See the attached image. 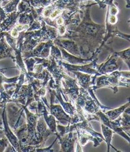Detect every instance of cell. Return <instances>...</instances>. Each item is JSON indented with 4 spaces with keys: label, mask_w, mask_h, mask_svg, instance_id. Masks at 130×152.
I'll use <instances>...</instances> for the list:
<instances>
[{
    "label": "cell",
    "mask_w": 130,
    "mask_h": 152,
    "mask_svg": "<svg viewBox=\"0 0 130 152\" xmlns=\"http://www.w3.org/2000/svg\"><path fill=\"white\" fill-rule=\"evenodd\" d=\"M95 5L97 3L86 5L83 9V17L79 24L74 31H67L61 37L74 41L78 45L83 58H91L95 52L100 53L106 34L105 24H96L91 18V7Z\"/></svg>",
    "instance_id": "obj_1"
},
{
    "label": "cell",
    "mask_w": 130,
    "mask_h": 152,
    "mask_svg": "<svg viewBox=\"0 0 130 152\" xmlns=\"http://www.w3.org/2000/svg\"><path fill=\"white\" fill-rule=\"evenodd\" d=\"M121 86L128 88L129 84L124 81L118 70L95 77V84L92 86V90L95 91L99 88H109L116 94L118 91V88Z\"/></svg>",
    "instance_id": "obj_2"
},
{
    "label": "cell",
    "mask_w": 130,
    "mask_h": 152,
    "mask_svg": "<svg viewBox=\"0 0 130 152\" xmlns=\"http://www.w3.org/2000/svg\"><path fill=\"white\" fill-rule=\"evenodd\" d=\"M61 88L62 93L69 97L70 101L74 103L79 94L80 87L76 78H72L68 74L63 76L61 80Z\"/></svg>",
    "instance_id": "obj_3"
},
{
    "label": "cell",
    "mask_w": 130,
    "mask_h": 152,
    "mask_svg": "<svg viewBox=\"0 0 130 152\" xmlns=\"http://www.w3.org/2000/svg\"><path fill=\"white\" fill-rule=\"evenodd\" d=\"M96 114L99 118V122L105 124L107 126L111 128L115 132V133L118 134L120 136L123 137L126 140H127L130 144V134L127 133V131L123 129L121 125V116L115 120H110L108 117L105 114L102 110H99L96 112Z\"/></svg>",
    "instance_id": "obj_4"
},
{
    "label": "cell",
    "mask_w": 130,
    "mask_h": 152,
    "mask_svg": "<svg viewBox=\"0 0 130 152\" xmlns=\"http://www.w3.org/2000/svg\"><path fill=\"white\" fill-rule=\"evenodd\" d=\"M119 59L120 58L115 54L114 52H111L106 61L100 65H98L97 72L94 75V77H96L98 76L109 74L111 72L120 70L121 64Z\"/></svg>",
    "instance_id": "obj_5"
},
{
    "label": "cell",
    "mask_w": 130,
    "mask_h": 152,
    "mask_svg": "<svg viewBox=\"0 0 130 152\" xmlns=\"http://www.w3.org/2000/svg\"><path fill=\"white\" fill-rule=\"evenodd\" d=\"M98 58L93 59L91 63L88 64H83V65H72L65 63L63 61H61L62 66L65 69V71L66 73L68 74L69 72L72 71H79L82 72L84 73H86L91 75H95L97 72V69L98 65L97 64Z\"/></svg>",
    "instance_id": "obj_6"
},
{
    "label": "cell",
    "mask_w": 130,
    "mask_h": 152,
    "mask_svg": "<svg viewBox=\"0 0 130 152\" xmlns=\"http://www.w3.org/2000/svg\"><path fill=\"white\" fill-rule=\"evenodd\" d=\"M53 45V41H52L40 42L32 50L22 53L23 60L33 57L48 58L50 55V49Z\"/></svg>",
    "instance_id": "obj_7"
},
{
    "label": "cell",
    "mask_w": 130,
    "mask_h": 152,
    "mask_svg": "<svg viewBox=\"0 0 130 152\" xmlns=\"http://www.w3.org/2000/svg\"><path fill=\"white\" fill-rule=\"evenodd\" d=\"M47 90L50 93V105H49V114L53 115L55 118L57 120L59 123H61L63 125L69 124L71 120V117L65 111L64 108L60 104H54L53 101L55 100V95L53 94L52 90L50 88H47Z\"/></svg>",
    "instance_id": "obj_8"
},
{
    "label": "cell",
    "mask_w": 130,
    "mask_h": 152,
    "mask_svg": "<svg viewBox=\"0 0 130 152\" xmlns=\"http://www.w3.org/2000/svg\"><path fill=\"white\" fill-rule=\"evenodd\" d=\"M7 104L3 108V111L1 113L2 118V125H3V134L4 136L7 138L9 142L12 146L15 148L16 152H20V148L19 141L17 137L16 136L14 132L12 130V129L10 127L8 122L7 114L6 112Z\"/></svg>",
    "instance_id": "obj_9"
},
{
    "label": "cell",
    "mask_w": 130,
    "mask_h": 152,
    "mask_svg": "<svg viewBox=\"0 0 130 152\" xmlns=\"http://www.w3.org/2000/svg\"><path fill=\"white\" fill-rule=\"evenodd\" d=\"M52 4L56 8L69 10L72 12H79L81 14H83V9L86 6L83 4L81 0H53Z\"/></svg>",
    "instance_id": "obj_10"
},
{
    "label": "cell",
    "mask_w": 130,
    "mask_h": 152,
    "mask_svg": "<svg viewBox=\"0 0 130 152\" xmlns=\"http://www.w3.org/2000/svg\"><path fill=\"white\" fill-rule=\"evenodd\" d=\"M59 140V143L61 145V152H74V146L78 140V134L76 131L69 132L66 137H61L57 134L56 135Z\"/></svg>",
    "instance_id": "obj_11"
},
{
    "label": "cell",
    "mask_w": 130,
    "mask_h": 152,
    "mask_svg": "<svg viewBox=\"0 0 130 152\" xmlns=\"http://www.w3.org/2000/svg\"><path fill=\"white\" fill-rule=\"evenodd\" d=\"M53 44L59 47L64 48L70 54L81 58V54L78 45L70 39L57 37L53 41Z\"/></svg>",
    "instance_id": "obj_12"
},
{
    "label": "cell",
    "mask_w": 130,
    "mask_h": 152,
    "mask_svg": "<svg viewBox=\"0 0 130 152\" xmlns=\"http://www.w3.org/2000/svg\"><path fill=\"white\" fill-rule=\"evenodd\" d=\"M59 48L61 52L62 61H65L67 63H68V64H72V65L86 64H87L88 62L91 61L93 59L98 58V56L99 55V53L95 52L91 58H83L78 57V56L70 54V53H68L67 51H66L64 48H62L61 47H59Z\"/></svg>",
    "instance_id": "obj_13"
},
{
    "label": "cell",
    "mask_w": 130,
    "mask_h": 152,
    "mask_svg": "<svg viewBox=\"0 0 130 152\" xmlns=\"http://www.w3.org/2000/svg\"><path fill=\"white\" fill-rule=\"evenodd\" d=\"M18 78H19L18 76V77L11 78H7L5 76L3 75L1 69H0V94H1L3 99L4 100V101L6 102V103H7V102H11V96L7 93V91L5 90L3 85H4L5 83L11 84V83H15V82H17Z\"/></svg>",
    "instance_id": "obj_14"
},
{
    "label": "cell",
    "mask_w": 130,
    "mask_h": 152,
    "mask_svg": "<svg viewBox=\"0 0 130 152\" xmlns=\"http://www.w3.org/2000/svg\"><path fill=\"white\" fill-rule=\"evenodd\" d=\"M71 72L76 76V78L80 87L86 90L92 88V75L79 71H72Z\"/></svg>",
    "instance_id": "obj_15"
},
{
    "label": "cell",
    "mask_w": 130,
    "mask_h": 152,
    "mask_svg": "<svg viewBox=\"0 0 130 152\" xmlns=\"http://www.w3.org/2000/svg\"><path fill=\"white\" fill-rule=\"evenodd\" d=\"M20 13L17 12H13L9 13L7 17L0 23V28L2 31H9L15 27L18 21Z\"/></svg>",
    "instance_id": "obj_16"
},
{
    "label": "cell",
    "mask_w": 130,
    "mask_h": 152,
    "mask_svg": "<svg viewBox=\"0 0 130 152\" xmlns=\"http://www.w3.org/2000/svg\"><path fill=\"white\" fill-rule=\"evenodd\" d=\"M14 50L7 42L5 37L1 38L0 40V60L7 58H11L14 59L15 55L12 54Z\"/></svg>",
    "instance_id": "obj_17"
},
{
    "label": "cell",
    "mask_w": 130,
    "mask_h": 152,
    "mask_svg": "<svg viewBox=\"0 0 130 152\" xmlns=\"http://www.w3.org/2000/svg\"><path fill=\"white\" fill-rule=\"evenodd\" d=\"M101 127H102V135L104 138V141L107 143V151L108 152L110 151V148L111 147H112L113 149H114L116 151H121L116 150L111 144L113 136V134H114L115 132L113 131L111 128H109V127H107V125H105L104 124H102Z\"/></svg>",
    "instance_id": "obj_18"
},
{
    "label": "cell",
    "mask_w": 130,
    "mask_h": 152,
    "mask_svg": "<svg viewBox=\"0 0 130 152\" xmlns=\"http://www.w3.org/2000/svg\"><path fill=\"white\" fill-rule=\"evenodd\" d=\"M130 104V97L128 99V102L125 103L124 105L121 106L118 108H115V109H110L109 110L105 111L104 113L108 117L110 120H115L116 119L118 118L124 112L125 110V109L127 108L128 106Z\"/></svg>",
    "instance_id": "obj_19"
},
{
    "label": "cell",
    "mask_w": 130,
    "mask_h": 152,
    "mask_svg": "<svg viewBox=\"0 0 130 152\" xmlns=\"http://www.w3.org/2000/svg\"><path fill=\"white\" fill-rule=\"evenodd\" d=\"M43 117L44 118V120L47 124L48 127L52 132L53 134L57 135L58 134L57 130V121L55 118L51 114H49L47 109H45V110L43 112Z\"/></svg>",
    "instance_id": "obj_20"
},
{
    "label": "cell",
    "mask_w": 130,
    "mask_h": 152,
    "mask_svg": "<svg viewBox=\"0 0 130 152\" xmlns=\"http://www.w3.org/2000/svg\"><path fill=\"white\" fill-rule=\"evenodd\" d=\"M35 20L31 12H23L20 14L17 23L30 26Z\"/></svg>",
    "instance_id": "obj_21"
},
{
    "label": "cell",
    "mask_w": 130,
    "mask_h": 152,
    "mask_svg": "<svg viewBox=\"0 0 130 152\" xmlns=\"http://www.w3.org/2000/svg\"><path fill=\"white\" fill-rule=\"evenodd\" d=\"M114 53L120 59L126 63L130 71V47L122 51L114 52Z\"/></svg>",
    "instance_id": "obj_22"
},
{
    "label": "cell",
    "mask_w": 130,
    "mask_h": 152,
    "mask_svg": "<svg viewBox=\"0 0 130 152\" xmlns=\"http://www.w3.org/2000/svg\"><path fill=\"white\" fill-rule=\"evenodd\" d=\"M20 1L21 0H11L2 7L7 14L13 12H17L18 5Z\"/></svg>",
    "instance_id": "obj_23"
},
{
    "label": "cell",
    "mask_w": 130,
    "mask_h": 152,
    "mask_svg": "<svg viewBox=\"0 0 130 152\" xmlns=\"http://www.w3.org/2000/svg\"><path fill=\"white\" fill-rule=\"evenodd\" d=\"M53 2V0H29L31 5L35 9H44Z\"/></svg>",
    "instance_id": "obj_24"
},
{
    "label": "cell",
    "mask_w": 130,
    "mask_h": 152,
    "mask_svg": "<svg viewBox=\"0 0 130 152\" xmlns=\"http://www.w3.org/2000/svg\"><path fill=\"white\" fill-rule=\"evenodd\" d=\"M49 56H51L52 58H54L57 62L62 61L61 52L60 50V49L57 46L55 45L54 44H53L51 47L50 55Z\"/></svg>",
    "instance_id": "obj_25"
},
{
    "label": "cell",
    "mask_w": 130,
    "mask_h": 152,
    "mask_svg": "<svg viewBox=\"0 0 130 152\" xmlns=\"http://www.w3.org/2000/svg\"><path fill=\"white\" fill-rule=\"evenodd\" d=\"M9 142L5 137L0 139V152L5 151L6 148L7 147Z\"/></svg>",
    "instance_id": "obj_26"
},
{
    "label": "cell",
    "mask_w": 130,
    "mask_h": 152,
    "mask_svg": "<svg viewBox=\"0 0 130 152\" xmlns=\"http://www.w3.org/2000/svg\"><path fill=\"white\" fill-rule=\"evenodd\" d=\"M57 140V137L56 139L55 140V141H53V142L52 144V145L50 146H49L48 148H37L35 150V151H57L56 150H52V147L53 145H54V144L55 143V142Z\"/></svg>",
    "instance_id": "obj_27"
},
{
    "label": "cell",
    "mask_w": 130,
    "mask_h": 152,
    "mask_svg": "<svg viewBox=\"0 0 130 152\" xmlns=\"http://www.w3.org/2000/svg\"><path fill=\"white\" fill-rule=\"evenodd\" d=\"M115 36H116V37L122 38V39H126V40H128V41L130 40V35L124 34V33H122L121 31H119L118 30H117V31L115 32Z\"/></svg>",
    "instance_id": "obj_28"
},
{
    "label": "cell",
    "mask_w": 130,
    "mask_h": 152,
    "mask_svg": "<svg viewBox=\"0 0 130 152\" xmlns=\"http://www.w3.org/2000/svg\"><path fill=\"white\" fill-rule=\"evenodd\" d=\"M7 15L8 14H7V13L5 12L2 7L0 6V23H1L3 20L7 17Z\"/></svg>",
    "instance_id": "obj_29"
},
{
    "label": "cell",
    "mask_w": 130,
    "mask_h": 152,
    "mask_svg": "<svg viewBox=\"0 0 130 152\" xmlns=\"http://www.w3.org/2000/svg\"><path fill=\"white\" fill-rule=\"evenodd\" d=\"M5 151L6 152H8V151H16V150H15V148L13 147L12 145L11 144V143H9L8 144V146L6 148V149L5 150Z\"/></svg>",
    "instance_id": "obj_30"
},
{
    "label": "cell",
    "mask_w": 130,
    "mask_h": 152,
    "mask_svg": "<svg viewBox=\"0 0 130 152\" xmlns=\"http://www.w3.org/2000/svg\"><path fill=\"white\" fill-rule=\"evenodd\" d=\"M6 104H7V103L4 101V100L3 99V98H2L1 95V94H0V108H3Z\"/></svg>",
    "instance_id": "obj_31"
},
{
    "label": "cell",
    "mask_w": 130,
    "mask_h": 152,
    "mask_svg": "<svg viewBox=\"0 0 130 152\" xmlns=\"http://www.w3.org/2000/svg\"><path fill=\"white\" fill-rule=\"evenodd\" d=\"M114 1L115 0H102L103 3H104L106 7L110 4H111L113 3H114Z\"/></svg>",
    "instance_id": "obj_32"
},
{
    "label": "cell",
    "mask_w": 130,
    "mask_h": 152,
    "mask_svg": "<svg viewBox=\"0 0 130 152\" xmlns=\"http://www.w3.org/2000/svg\"><path fill=\"white\" fill-rule=\"evenodd\" d=\"M6 32H7V31H3V32H1V33H0V40H1V38H3V37H5Z\"/></svg>",
    "instance_id": "obj_33"
},
{
    "label": "cell",
    "mask_w": 130,
    "mask_h": 152,
    "mask_svg": "<svg viewBox=\"0 0 130 152\" xmlns=\"http://www.w3.org/2000/svg\"><path fill=\"white\" fill-rule=\"evenodd\" d=\"M0 134H3V127L2 126V125H0Z\"/></svg>",
    "instance_id": "obj_34"
},
{
    "label": "cell",
    "mask_w": 130,
    "mask_h": 152,
    "mask_svg": "<svg viewBox=\"0 0 130 152\" xmlns=\"http://www.w3.org/2000/svg\"><path fill=\"white\" fill-rule=\"evenodd\" d=\"M126 7L127 8L128 7V6L129 5V1L130 0H126Z\"/></svg>",
    "instance_id": "obj_35"
},
{
    "label": "cell",
    "mask_w": 130,
    "mask_h": 152,
    "mask_svg": "<svg viewBox=\"0 0 130 152\" xmlns=\"http://www.w3.org/2000/svg\"><path fill=\"white\" fill-rule=\"evenodd\" d=\"M11 1V0H2V3H5V2H9V1Z\"/></svg>",
    "instance_id": "obj_36"
},
{
    "label": "cell",
    "mask_w": 130,
    "mask_h": 152,
    "mask_svg": "<svg viewBox=\"0 0 130 152\" xmlns=\"http://www.w3.org/2000/svg\"><path fill=\"white\" fill-rule=\"evenodd\" d=\"M128 23H129V24H130V18L128 20Z\"/></svg>",
    "instance_id": "obj_37"
}]
</instances>
